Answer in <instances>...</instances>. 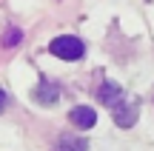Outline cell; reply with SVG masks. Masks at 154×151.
Instances as JSON below:
<instances>
[{
    "instance_id": "6da1fadb",
    "label": "cell",
    "mask_w": 154,
    "mask_h": 151,
    "mask_svg": "<svg viewBox=\"0 0 154 151\" xmlns=\"http://www.w3.org/2000/svg\"><path fill=\"white\" fill-rule=\"evenodd\" d=\"M49 51L54 57H60V60L77 63V60H83V54H86V43H83L80 37H74V34H60V37L51 40Z\"/></svg>"
},
{
    "instance_id": "7a4b0ae2",
    "label": "cell",
    "mask_w": 154,
    "mask_h": 151,
    "mask_svg": "<svg viewBox=\"0 0 154 151\" xmlns=\"http://www.w3.org/2000/svg\"><path fill=\"white\" fill-rule=\"evenodd\" d=\"M111 117H114V123L120 125V128H131L134 120H137V106L128 100H120L114 108H111Z\"/></svg>"
},
{
    "instance_id": "3957f363",
    "label": "cell",
    "mask_w": 154,
    "mask_h": 151,
    "mask_svg": "<svg viewBox=\"0 0 154 151\" xmlns=\"http://www.w3.org/2000/svg\"><path fill=\"white\" fill-rule=\"evenodd\" d=\"M69 120H72V125L77 128H94L97 125V111H94L91 106H74L72 111H69Z\"/></svg>"
},
{
    "instance_id": "277c9868",
    "label": "cell",
    "mask_w": 154,
    "mask_h": 151,
    "mask_svg": "<svg viewBox=\"0 0 154 151\" xmlns=\"http://www.w3.org/2000/svg\"><path fill=\"white\" fill-rule=\"evenodd\" d=\"M34 100H37L40 106H54V103L60 100V86H57L54 80H43V83L34 89Z\"/></svg>"
},
{
    "instance_id": "5b68a950",
    "label": "cell",
    "mask_w": 154,
    "mask_h": 151,
    "mask_svg": "<svg viewBox=\"0 0 154 151\" xmlns=\"http://www.w3.org/2000/svg\"><path fill=\"white\" fill-rule=\"evenodd\" d=\"M97 100L106 103L109 108H114L117 103L123 100V89L114 83V80H103V83H100V89H97Z\"/></svg>"
},
{
    "instance_id": "8992f818",
    "label": "cell",
    "mask_w": 154,
    "mask_h": 151,
    "mask_svg": "<svg viewBox=\"0 0 154 151\" xmlns=\"http://www.w3.org/2000/svg\"><path fill=\"white\" fill-rule=\"evenodd\" d=\"M57 151H88V140H83V137H60V143H57Z\"/></svg>"
},
{
    "instance_id": "52a82bcc",
    "label": "cell",
    "mask_w": 154,
    "mask_h": 151,
    "mask_svg": "<svg viewBox=\"0 0 154 151\" xmlns=\"http://www.w3.org/2000/svg\"><path fill=\"white\" fill-rule=\"evenodd\" d=\"M20 40H23V32H20L17 26L6 29V34H3V46H6V49H11V46H17Z\"/></svg>"
},
{
    "instance_id": "ba28073f",
    "label": "cell",
    "mask_w": 154,
    "mask_h": 151,
    "mask_svg": "<svg viewBox=\"0 0 154 151\" xmlns=\"http://www.w3.org/2000/svg\"><path fill=\"white\" fill-rule=\"evenodd\" d=\"M6 106H9V94L0 89V111H6Z\"/></svg>"
}]
</instances>
